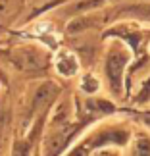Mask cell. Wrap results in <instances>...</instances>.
Returning a JSON list of instances; mask_svg holds the SVG:
<instances>
[{
    "label": "cell",
    "mask_w": 150,
    "mask_h": 156,
    "mask_svg": "<svg viewBox=\"0 0 150 156\" xmlns=\"http://www.w3.org/2000/svg\"><path fill=\"white\" fill-rule=\"evenodd\" d=\"M56 85H52V83H46V85H43L37 91V94H35V108H40V106H44V104H48L50 100L56 97Z\"/></svg>",
    "instance_id": "3"
},
{
    "label": "cell",
    "mask_w": 150,
    "mask_h": 156,
    "mask_svg": "<svg viewBox=\"0 0 150 156\" xmlns=\"http://www.w3.org/2000/svg\"><path fill=\"white\" fill-rule=\"evenodd\" d=\"M131 156H150V139L148 137H137L133 143Z\"/></svg>",
    "instance_id": "4"
},
{
    "label": "cell",
    "mask_w": 150,
    "mask_h": 156,
    "mask_svg": "<svg viewBox=\"0 0 150 156\" xmlns=\"http://www.w3.org/2000/svg\"><path fill=\"white\" fill-rule=\"evenodd\" d=\"M148 98H150V81L145 83V87H142V91L139 94V102H145V100H148Z\"/></svg>",
    "instance_id": "6"
},
{
    "label": "cell",
    "mask_w": 150,
    "mask_h": 156,
    "mask_svg": "<svg viewBox=\"0 0 150 156\" xmlns=\"http://www.w3.org/2000/svg\"><path fill=\"white\" fill-rule=\"evenodd\" d=\"M129 62V52L123 48L121 44H116L113 48L108 52L106 58V75L110 81L112 91L119 94L121 93V83H123V69Z\"/></svg>",
    "instance_id": "1"
},
{
    "label": "cell",
    "mask_w": 150,
    "mask_h": 156,
    "mask_svg": "<svg viewBox=\"0 0 150 156\" xmlns=\"http://www.w3.org/2000/svg\"><path fill=\"white\" fill-rule=\"evenodd\" d=\"M98 89V81L94 79L92 75H85V79H83V91L87 93H94Z\"/></svg>",
    "instance_id": "5"
},
{
    "label": "cell",
    "mask_w": 150,
    "mask_h": 156,
    "mask_svg": "<svg viewBox=\"0 0 150 156\" xmlns=\"http://www.w3.org/2000/svg\"><path fill=\"white\" fill-rule=\"evenodd\" d=\"M54 66H56L58 73H62L64 77H71L77 73V69H79V62H77L75 54L71 52H60L56 56V62H54Z\"/></svg>",
    "instance_id": "2"
},
{
    "label": "cell",
    "mask_w": 150,
    "mask_h": 156,
    "mask_svg": "<svg viewBox=\"0 0 150 156\" xmlns=\"http://www.w3.org/2000/svg\"><path fill=\"white\" fill-rule=\"evenodd\" d=\"M14 156H27V145L17 143V145L14 147Z\"/></svg>",
    "instance_id": "7"
},
{
    "label": "cell",
    "mask_w": 150,
    "mask_h": 156,
    "mask_svg": "<svg viewBox=\"0 0 150 156\" xmlns=\"http://www.w3.org/2000/svg\"><path fill=\"white\" fill-rule=\"evenodd\" d=\"M92 156H119V154L113 152V151H96Z\"/></svg>",
    "instance_id": "8"
}]
</instances>
